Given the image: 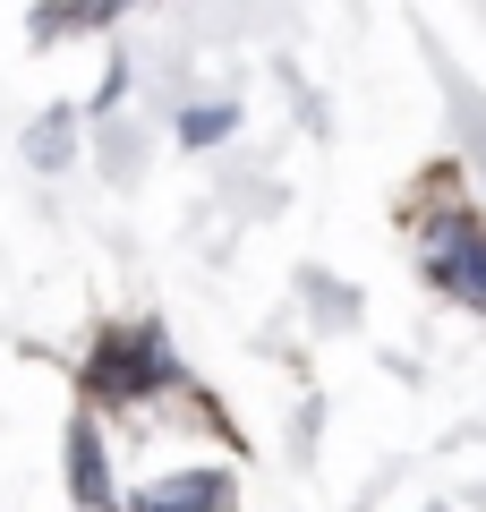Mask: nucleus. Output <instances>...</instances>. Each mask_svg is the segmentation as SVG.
<instances>
[{
  "instance_id": "nucleus-5",
  "label": "nucleus",
  "mask_w": 486,
  "mask_h": 512,
  "mask_svg": "<svg viewBox=\"0 0 486 512\" xmlns=\"http://www.w3.org/2000/svg\"><path fill=\"white\" fill-rule=\"evenodd\" d=\"M180 137H188V146H214V137H231V103H197V111L180 120Z\"/></svg>"
},
{
  "instance_id": "nucleus-1",
  "label": "nucleus",
  "mask_w": 486,
  "mask_h": 512,
  "mask_svg": "<svg viewBox=\"0 0 486 512\" xmlns=\"http://www.w3.org/2000/svg\"><path fill=\"white\" fill-rule=\"evenodd\" d=\"M154 384H171V359H162L154 325H111L103 342H94V359H86V393L94 402H137V393H154Z\"/></svg>"
},
{
  "instance_id": "nucleus-3",
  "label": "nucleus",
  "mask_w": 486,
  "mask_h": 512,
  "mask_svg": "<svg viewBox=\"0 0 486 512\" xmlns=\"http://www.w3.org/2000/svg\"><path fill=\"white\" fill-rule=\"evenodd\" d=\"M222 504H231V487L214 470H180V478H162V487L128 495V512H222Z\"/></svg>"
},
{
  "instance_id": "nucleus-2",
  "label": "nucleus",
  "mask_w": 486,
  "mask_h": 512,
  "mask_svg": "<svg viewBox=\"0 0 486 512\" xmlns=\"http://www.w3.org/2000/svg\"><path fill=\"white\" fill-rule=\"evenodd\" d=\"M427 274H435V291H452L461 308L486 316V231L478 222H435L427 231Z\"/></svg>"
},
{
  "instance_id": "nucleus-4",
  "label": "nucleus",
  "mask_w": 486,
  "mask_h": 512,
  "mask_svg": "<svg viewBox=\"0 0 486 512\" xmlns=\"http://www.w3.org/2000/svg\"><path fill=\"white\" fill-rule=\"evenodd\" d=\"M69 487H77V504H111V470H103L94 419H69Z\"/></svg>"
}]
</instances>
